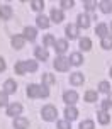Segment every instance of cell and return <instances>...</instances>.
I'll return each mask as SVG.
<instances>
[{"instance_id":"6da1fadb","label":"cell","mask_w":112,"mask_h":129,"mask_svg":"<svg viewBox=\"0 0 112 129\" xmlns=\"http://www.w3.org/2000/svg\"><path fill=\"white\" fill-rule=\"evenodd\" d=\"M27 95L32 97V99H38V97H48L49 95V90H48L44 85H29L27 87Z\"/></svg>"},{"instance_id":"7a4b0ae2","label":"cell","mask_w":112,"mask_h":129,"mask_svg":"<svg viewBox=\"0 0 112 129\" xmlns=\"http://www.w3.org/2000/svg\"><path fill=\"white\" fill-rule=\"evenodd\" d=\"M36 70H38L36 61H17L15 63V73L17 75H24L26 71H36Z\"/></svg>"},{"instance_id":"3957f363","label":"cell","mask_w":112,"mask_h":129,"mask_svg":"<svg viewBox=\"0 0 112 129\" xmlns=\"http://www.w3.org/2000/svg\"><path fill=\"white\" fill-rule=\"evenodd\" d=\"M41 114H43V119L44 121H54L56 116H58V110H56L54 105H44Z\"/></svg>"},{"instance_id":"277c9868","label":"cell","mask_w":112,"mask_h":129,"mask_svg":"<svg viewBox=\"0 0 112 129\" xmlns=\"http://www.w3.org/2000/svg\"><path fill=\"white\" fill-rule=\"evenodd\" d=\"M54 68L58 71H68L70 68V59H66L65 56H58L54 59Z\"/></svg>"},{"instance_id":"5b68a950","label":"cell","mask_w":112,"mask_h":129,"mask_svg":"<svg viewBox=\"0 0 112 129\" xmlns=\"http://www.w3.org/2000/svg\"><path fill=\"white\" fill-rule=\"evenodd\" d=\"M63 100H65L68 105H73V104L78 100V93L73 92V90L71 92H65V93H63Z\"/></svg>"},{"instance_id":"8992f818","label":"cell","mask_w":112,"mask_h":129,"mask_svg":"<svg viewBox=\"0 0 112 129\" xmlns=\"http://www.w3.org/2000/svg\"><path fill=\"white\" fill-rule=\"evenodd\" d=\"M34 54H36V58L41 59V61H46L48 56H49V54H48V49L43 48V46H38V48L34 49Z\"/></svg>"},{"instance_id":"52a82bcc","label":"cell","mask_w":112,"mask_h":129,"mask_svg":"<svg viewBox=\"0 0 112 129\" xmlns=\"http://www.w3.org/2000/svg\"><path fill=\"white\" fill-rule=\"evenodd\" d=\"M22 112V105L20 104H10L7 107V116H19Z\"/></svg>"},{"instance_id":"ba28073f","label":"cell","mask_w":112,"mask_h":129,"mask_svg":"<svg viewBox=\"0 0 112 129\" xmlns=\"http://www.w3.org/2000/svg\"><path fill=\"white\" fill-rule=\"evenodd\" d=\"M0 17L4 20H9L12 17V7L10 5H0Z\"/></svg>"},{"instance_id":"9c48e42d","label":"cell","mask_w":112,"mask_h":129,"mask_svg":"<svg viewBox=\"0 0 112 129\" xmlns=\"http://www.w3.org/2000/svg\"><path fill=\"white\" fill-rule=\"evenodd\" d=\"M65 116H66V121H73V119L78 117V110L75 109L73 105H68L65 109Z\"/></svg>"},{"instance_id":"30bf717a","label":"cell","mask_w":112,"mask_h":129,"mask_svg":"<svg viewBox=\"0 0 112 129\" xmlns=\"http://www.w3.org/2000/svg\"><path fill=\"white\" fill-rule=\"evenodd\" d=\"M14 127L15 129H29V121L24 117H15L14 121Z\"/></svg>"},{"instance_id":"8fae6325","label":"cell","mask_w":112,"mask_h":129,"mask_svg":"<svg viewBox=\"0 0 112 129\" xmlns=\"http://www.w3.org/2000/svg\"><path fill=\"white\" fill-rule=\"evenodd\" d=\"M66 36H68L70 39L78 38V26H75V24H70V26H66Z\"/></svg>"},{"instance_id":"7c38bea8","label":"cell","mask_w":112,"mask_h":129,"mask_svg":"<svg viewBox=\"0 0 112 129\" xmlns=\"http://www.w3.org/2000/svg\"><path fill=\"white\" fill-rule=\"evenodd\" d=\"M38 38V31L34 27H26L24 29V39H29V41H34Z\"/></svg>"},{"instance_id":"4fadbf2b","label":"cell","mask_w":112,"mask_h":129,"mask_svg":"<svg viewBox=\"0 0 112 129\" xmlns=\"http://www.w3.org/2000/svg\"><path fill=\"white\" fill-rule=\"evenodd\" d=\"M15 90H17V83L14 80H7L5 83H4V92L5 93H14Z\"/></svg>"},{"instance_id":"5bb4252c","label":"cell","mask_w":112,"mask_h":129,"mask_svg":"<svg viewBox=\"0 0 112 129\" xmlns=\"http://www.w3.org/2000/svg\"><path fill=\"white\" fill-rule=\"evenodd\" d=\"M54 49H56L59 54H63V53L68 49V43H66L65 39H59V41H56V43H54Z\"/></svg>"},{"instance_id":"9a60e30c","label":"cell","mask_w":112,"mask_h":129,"mask_svg":"<svg viewBox=\"0 0 112 129\" xmlns=\"http://www.w3.org/2000/svg\"><path fill=\"white\" fill-rule=\"evenodd\" d=\"M24 43H26L24 36H14L12 38V46L15 49H22V48H24Z\"/></svg>"},{"instance_id":"2e32d148","label":"cell","mask_w":112,"mask_h":129,"mask_svg":"<svg viewBox=\"0 0 112 129\" xmlns=\"http://www.w3.org/2000/svg\"><path fill=\"white\" fill-rule=\"evenodd\" d=\"M83 82H85L83 73H73L71 77H70V83H71V85H82Z\"/></svg>"},{"instance_id":"e0dca14e","label":"cell","mask_w":112,"mask_h":129,"mask_svg":"<svg viewBox=\"0 0 112 129\" xmlns=\"http://www.w3.org/2000/svg\"><path fill=\"white\" fill-rule=\"evenodd\" d=\"M88 26H90V17L85 15V14H80V15H78V27L87 29Z\"/></svg>"},{"instance_id":"ac0fdd59","label":"cell","mask_w":112,"mask_h":129,"mask_svg":"<svg viewBox=\"0 0 112 129\" xmlns=\"http://www.w3.org/2000/svg\"><path fill=\"white\" fill-rule=\"evenodd\" d=\"M63 19H65V15H63V12H61V10H56V9H53V10H51V20H54V22L58 24V22H61Z\"/></svg>"},{"instance_id":"d6986e66","label":"cell","mask_w":112,"mask_h":129,"mask_svg":"<svg viewBox=\"0 0 112 129\" xmlns=\"http://www.w3.org/2000/svg\"><path fill=\"white\" fill-rule=\"evenodd\" d=\"M97 116H99V122L100 124H109L110 122V116H109V112H105V110H100Z\"/></svg>"},{"instance_id":"ffe728a7","label":"cell","mask_w":112,"mask_h":129,"mask_svg":"<svg viewBox=\"0 0 112 129\" xmlns=\"http://www.w3.org/2000/svg\"><path fill=\"white\" fill-rule=\"evenodd\" d=\"M36 22H38V26L43 27V29H48V27H49V19H48V17H44V15H38Z\"/></svg>"},{"instance_id":"44dd1931","label":"cell","mask_w":112,"mask_h":129,"mask_svg":"<svg viewBox=\"0 0 112 129\" xmlns=\"http://www.w3.org/2000/svg\"><path fill=\"white\" fill-rule=\"evenodd\" d=\"M82 61H83V58H82V54H80V53H73L71 56H70V63L75 64V66L82 64Z\"/></svg>"},{"instance_id":"7402d4cb","label":"cell","mask_w":112,"mask_h":129,"mask_svg":"<svg viewBox=\"0 0 112 129\" xmlns=\"http://www.w3.org/2000/svg\"><path fill=\"white\" fill-rule=\"evenodd\" d=\"M99 5H100V10H102L104 14L112 12V2H107V0H104V2H100Z\"/></svg>"},{"instance_id":"603a6c76","label":"cell","mask_w":112,"mask_h":129,"mask_svg":"<svg viewBox=\"0 0 112 129\" xmlns=\"http://www.w3.org/2000/svg\"><path fill=\"white\" fill-rule=\"evenodd\" d=\"M80 48H82L83 51H88V49H92V41H90L88 38L80 39Z\"/></svg>"},{"instance_id":"cb8c5ba5","label":"cell","mask_w":112,"mask_h":129,"mask_svg":"<svg viewBox=\"0 0 112 129\" xmlns=\"http://www.w3.org/2000/svg\"><path fill=\"white\" fill-rule=\"evenodd\" d=\"M95 34L100 36V38H105L107 36V24H99L97 29H95Z\"/></svg>"},{"instance_id":"d4e9b609","label":"cell","mask_w":112,"mask_h":129,"mask_svg":"<svg viewBox=\"0 0 112 129\" xmlns=\"http://www.w3.org/2000/svg\"><path fill=\"white\" fill-rule=\"evenodd\" d=\"M102 48L104 49H112V36L107 34L105 38H102Z\"/></svg>"},{"instance_id":"484cf974","label":"cell","mask_w":112,"mask_h":129,"mask_svg":"<svg viewBox=\"0 0 112 129\" xmlns=\"http://www.w3.org/2000/svg\"><path fill=\"white\" fill-rule=\"evenodd\" d=\"M31 7H32V10H38V12H39V10L44 9V2H43V0H32V2H31Z\"/></svg>"},{"instance_id":"4316f807","label":"cell","mask_w":112,"mask_h":129,"mask_svg":"<svg viewBox=\"0 0 112 129\" xmlns=\"http://www.w3.org/2000/svg\"><path fill=\"white\" fill-rule=\"evenodd\" d=\"M85 100L87 102H95L97 100V92H93V90L85 92Z\"/></svg>"},{"instance_id":"83f0119b","label":"cell","mask_w":112,"mask_h":129,"mask_svg":"<svg viewBox=\"0 0 112 129\" xmlns=\"http://www.w3.org/2000/svg\"><path fill=\"white\" fill-rule=\"evenodd\" d=\"M43 83H44V87H46V85H53L54 83V77L49 75V73H44V75H43Z\"/></svg>"},{"instance_id":"f1b7e54d","label":"cell","mask_w":112,"mask_h":129,"mask_svg":"<svg viewBox=\"0 0 112 129\" xmlns=\"http://www.w3.org/2000/svg\"><path fill=\"white\" fill-rule=\"evenodd\" d=\"M93 127H95L93 121H83V122H80V129H93Z\"/></svg>"},{"instance_id":"f546056e","label":"cell","mask_w":112,"mask_h":129,"mask_svg":"<svg viewBox=\"0 0 112 129\" xmlns=\"http://www.w3.org/2000/svg\"><path fill=\"white\" fill-rule=\"evenodd\" d=\"M83 5H85L87 10H93V9L97 7V2H93V0H85V2H83Z\"/></svg>"},{"instance_id":"4dcf8cb0","label":"cell","mask_w":112,"mask_h":129,"mask_svg":"<svg viewBox=\"0 0 112 129\" xmlns=\"http://www.w3.org/2000/svg\"><path fill=\"white\" fill-rule=\"evenodd\" d=\"M99 90L104 92V93H107V92L110 90V85L107 83V82H100V83H99Z\"/></svg>"},{"instance_id":"1f68e13d","label":"cell","mask_w":112,"mask_h":129,"mask_svg":"<svg viewBox=\"0 0 112 129\" xmlns=\"http://www.w3.org/2000/svg\"><path fill=\"white\" fill-rule=\"evenodd\" d=\"M54 43H56V39H54L51 34H48L46 38H44V46H51V44L54 46Z\"/></svg>"},{"instance_id":"d6a6232c","label":"cell","mask_w":112,"mask_h":129,"mask_svg":"<svg viewBox=\"0 0 112 129\" xmlns=\"http://www.w3.org/2000/svg\"><path fill=\"white\" fill-rule=\"evenodd\" d=\"M58 129H71L70 121H58Z\"/></svg>"},{"instance_id":"836d02e7","label":"cell","mask_w":112,"mask_h":129,"mask_svg":"<svg viewBox=\"0 0 112 129\" xmlns=\"http://www.w3.org/2000/svg\"><path fill=\"white\" fill-rule=\"evenodd\" d=\"M73 5H75L73 0H61V7H63V9H71Z\"/></svg>"},{"instance_id":"e575fe53","label":"cell","mask_w":112,"mask_h":129,"mask_svg":"<svg viewBox=\"0 0 112 129\" xmlns=\"http://www.w3.org/2000/svg\"><path fill=\"white\" fill-rule=\"evenodd\" d=\"M7 102H9L7 93H5V92H0V107H2V105H7Z\"/></svg>"},{"instance_id":"d590c367","label":"cell","mask_w":112,"mask_h":129,"mask_svg":"<svg viewBox=\"0 0 112 129\" xmlns=\"http://www.w3.org/2000/svg\"><path fill=\"white\" fill-rule=\"evenodd\" d=\"M110 105H112V102L109 100V99H107V100H104V102H102V110H105V112H107V110L110 109Z\"/></svg>"},{"instance_id":"8d00e7d4","label":"cell","mask_w":112,"mask_h":129,"mask_svg":"<svg viewBox=\"0 0 112 129\" xmlns=\"http://www.w3.org/2000/svg\"><path fill=\"white\" fill-rule=\"evenodd\" d=\"M7 68V64H5V61H4V58H0V71H4Z\"/></svg>"},{"instance_id":"74e56055","label":"cell","mask_w":112,"mask_h":129,"mask_svg":"<svg viewBox=\"0 0 112 129\" xmlns=\"http://www.w3.org/2000/svg\"><path fill=\"white\" fill-rule=\"evenodd\" d=\"M109 100H110V102H112V93H110V97H109Z\"/></svg>"},{"instance_id":"f35d334b","label":"cell","mask_w":112,"mask_h":129,"mask_svg":"<svg viewBox=\"0 0 112 129\" xmlns=\"http://www.w3.org/2000/svg\"><path fill=\"white\" fill-rule=\"evenodd\" d=\"M110 77H112V68H110Z\"/></svg>"}]
</instances>
